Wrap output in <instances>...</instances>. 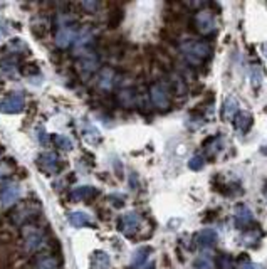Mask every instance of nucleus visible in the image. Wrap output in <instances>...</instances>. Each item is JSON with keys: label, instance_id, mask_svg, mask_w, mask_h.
I'll return each instance as SVG.
<instances>
[{"label": "nucleus", "instance_id": "15", "mask_svg": "<svg viewBox=\"0 0 267 269\" xmlns=\"http://www.w3.org/2000/svg\"><path fill=\"white\" fill-rule=\"evenodd\" d=\"M67 220H69V224H71L72 227H76V229H81V227H84V226L93 224L91 216H87L86 212H81V210L71 212V214L67 216Z\"/></svg>", "mask_w": 267, "mask_h": 269}, {"label": "nucleus", "instance_id": "22", "mask_svg": "<svg viewBox=\"0 0 267 269\" xmlns=\"http://www.w3.org/2000/svg\"><path fill=\"white\" fill-rule=\"evenodd\" d=\"M195 269H214L215 268V262H214V259H212L209 254H202V256L197 258V261H195Z\"/></svg>", "mask_w": 267, "mask_h": 269}, {"label": "nucleus", "instance_id": "5", "mask_svg": "<svg viewBox=\"0 0 267 269\" xmlns=\"http://www.w3.org/2000/svg\"><path fill=\"white\" fill-rule=\"evenodd\" d=\"M193 30L199 32V34H204V36H209L212 32L215 30V20H214V16L209 12V10H200L193 17Z\"/></svg>", "mask_w": 267, "mask_h": 269}, {"label": "nucleus", "instance_id": "3", "mask_svg": "<svg viewBox=\"0 0 267 269\" xmlns=\"http://www.w3.org/2000/svg\"><path fill=\"white\" fill-rule=\"evenodd\" d=\"M150 98L158 110L170 108V88L165 82H155L150 88Z\"/></svg>", "mask_w": 267, "mask_h": 269}, {"label": "nucleus", "instance_id": "9", "mask_svg": "<svg viewBox=\"0 0 267 269\" xmlns=\"http://www.w3.org/2000/svg\"><path fill=\"white\" fill-rule=\"evenodd\" d=\"M20 196H22V187L19 184H13V182L3 185V188L0 190V200H2V206L5 207L13 206L20 198Z\"/></svg>", "mask_w": 267, "mask_h": 269}, {"label": "nucleus", "instance_id": "16", "mask_svg": "<svg viewBox=\"0 0 267 269\" xmlns=\"http://www.w3.org/2000/svg\"><path fill=\"white\" fill-rule=\"evenodd\" d=\"M151 251H153V249H151L150 246H145V248L136 249L135 254H133V259H131V269H138V268L143 266Z\"/></svg>", "mask_w": 267, "mask_h": 269}, {"label": "nucleus", "instance_id": "29", "mask_svg": "<svg viewBox=\"0 0 267 269\" xmlns=\"http://www.w3.org/2000/svg\"><path fill=\"white\" fill-rule=\"evenodd\" d=\"M20 71H22V74H25V76H27V74H29V71H30V72H37L39 69H37V66H35V64H27V68L20 69Z\"/></svg>", "mask_w": 267, "mask_h": 269}, {"label": "nucleus", "instance_id": "35", "mask_svg": "<svg viewBox=\"0 0 267 269\" xmlns=\"http://www.w3.org/2000/svg\"><path fill=\"white\" fill-rule=\"evenodd\" d=\"M145 269H156L155 264H148V266H145Z\"/></svg>", "mask_w": 267, "mask_h": 269}, {"label": "nucleus", "instance_id": "23", "mask_svg": "<svg viewBox=\"0 0 267 269\" xmlns=\"http://www.w3.org/2000/svg\"><path fill=\"white\" fill-rule=\"evenodd\" d=\"M52 142L56 143V146L61 148V150H66V152L72 150V142H71V138L66 136V134H54Z\"/></svg>", "mask_w": 267, "mask_h": 269}, {"label": "nucleus", "instance_id": "8", "mask_svg": "<svg viewBox=\"0 0 267 269\" xmlns=\"http://www.w3.org/2000/svg\"><path fill=\"white\" fill-rule=\"evenodd\" d=\"M37 165L45 175H54L61 170V162H59L57 155L56 153H49V152L40 153L37 156Z\"/></svg>", "mask_w": 267, "mask_h": 269}, {"label": "nucleus", "instance_id": "19", "mask_svg": "<svg viewBox=\"0 0 267 269\" xmlns=\"http://www.w3.org/2000/svg\"><path fill=\"white\" fill-rule=\"evenodd\" d=\"M114 82H116V74L108 68L103 69V71H101V76H99V86L103 88V90H109Z\"/></svg>", "mask_w": 267, "mask_h": 269}, {"label": "nucleus", "instance_id": "10", "mask_svg": "<svg viewBox=\"0 0 267 269\" xmlns=\"http://www.w3.org/2000/svg\"><path fill=\"white\" fill-rule=\"evenodd\" d=\"M236 226L237 229H242V230L254 229V217H252V212L249 210L246 206H242V204H239L236 208Z\"/></svg>", "mask_w": 267, "mask_h": 269}, {"label": "nucleus", "instance_id": "2", "mask_svg": "<svg viewBox=\"0 0 267 269\" xmlns=\"http://www.w3.org/2000/svg\"><path fill=\"white\" fill-rule=\"evenodd\" d=\"M22 236H24L25 248L29 251H39L45 242V236L37 226L34 224H25L22 226Z\"/></svg>", "mask_w": 267, "mask_h": 269}, {"label": "nucleus", "instance_id": "31", "mask_svg": "<svg viewBox=\"0 0 267 269\" xmlns=\"http://www.w3.org/2000/svg\"><path fill=\"white\" fill-rule=\"evenodd\" d=\"M8 172H10V170H8V166H7V165L0 164V180H2L3 177H5V175L8 174Z\"/></svg>", "mask_w": 267, "mask_h": 269}, {"label": "nucleus", "instance_id": "17", "mask_svg": "<svg viewBox=\"0 0 267 269\" xmlns=\"http://www.w3.org/2000/svg\"><path fill=\"white\" fill-rule=\"evenodd\" d=\"M91 266L93 269H106L109 266V256L104 251H94L91 254Z\"/></svg>", "mask_w": 267, "mask_h": 269}, {"label": "nucleus", "instance_id": "34", "mask_svg": "<svg viewBox=\"0 0 267 269\" xmlns=\"http://www.w3.org/2000/svg\"><path fill=\"white\" fill-rule=\"evenodd\" d=\"M262 50H264V56H266V59H267V44L262 46Z\"/></svg>", "mask_w": 267, "mask_h": 269}, {"label": "nucleus", "instance_id": "21", "mask_svg": "<svg viewBox=\"0 0 267 269\" xmlns=\"http://www.w3.org/2000/svg\"><path fill=\"white\" fill-rule=\"evenodd\" d=\"M215 264H217L219 269H237L236 266H234L232 258H230L229 254H225V252H220L219 256L215 258Z\"/></svg>", "mask_w": 267, "mask_h": 269}, {"label": "nucleus", "instance_id": "18", "mask_svg": "<svg viewBox=\"0 0 267 269\" xmlns=\"http://www.w3.org/2000/svg\"><path fill=\"white\" fill-rule=\"evenodd\" d=\"M237 113H239V103L234 98H229L227 101L224 103V110H222V114H224V118L227 120H234L237 116Z\"/></svg>", "mask_w": 267, "mask_h": 269}, {"label": "nucleus", "instance_id": "13", "mask_svg": "<svg viewBox=\"0 0 267 269\" xmlns=\"http://www.w3.org/2000/svg\"><path fill=\"white\" fill-rule=\"evenodd\" d=\"M79 69L82 72H86V74H93L96 69H98L99 66V61H98V58H96V54L93 52H89V54H84L82 58L79 59Z\"/></svg>", "mask_w": 267, "mask_h": 269}, {"label": "nucleus", "instance_id": "25", "mask_svg": "<svg viewBox=\"0 0 267 269\" xmlns=\"http://www.w3.org/2000/svg\"><path fill=\"white\" fill-rule=\"evenodd\" d=\"M7 48H8V50H10V52H17V54L22 52V49L29 50V48H27V44H25L22 39H13V40H10Z\"/></svg>", "mask_w": 267, "mask_h": 269}, {"label": "nucleus", "instance_id": "14", "mask_svg": "<svg viewBox=\"0 0 267 269\" xmlns=\"http://www.w3.org/2000/svg\"><path fill=\"white\" fill-rule=\"evenodd\" d=\"M252 123H254V118H252L251 113H246V111H242V113H237V116L234 118V124H236V130L239 133H247L249 130H251Z\"/></svg>", "mask_w": 267, "mask_h": 269}, {"label": "nucleus", "instance_id": "26", "mask_svg": "<svg viewBox=\"0 0 267 269\" xmlns=\"http://www.w3.org/2000/svg\"><path fill=\"white\" fill-rule=\"evenodd\" d=\"M204 165H205V158L200 155H195V156H192V160H188V168L190 170H195V172L202 170Z\"/></svg>", "mask_w": 267, "mask_h": 269}, {"label": "nucleus", "instance_id": "28", "mask_svg": "<svg viewBox=\"0 0 267 269\" xmlns=\"http://www.w3.org/2000/svg\"><path fill=\"white\" fill-rule=\"evenodd\" d=\"M109 198H111V204H113V206L114 207H123L124 206V200H123V196H119V194H118V196H111V197H109Z\"/></svg>", "mask_w": 267, "mask_h": 269}, {"label": "nucleus", "instance_id": "1", "mask_svg": "<svg viewBox=\"0 0 267 269\" xmlns=\"http://www.w3.org/2000/svg\"><path fill=\"white\" fill-rule=\"evenodd\" d=\"M182 52L190 64L200 66L210 58L212 46L209 40H187L182 44Z\"/></svg>", "mask_w": 267, "mask_h": 269}, {"label": "nucleus", "instance_id": "6", "mask_svg": "<svg viewBox=\"0 0 267 269\" xmlns=\"http://www.w3.org/2000/svg\"><path fill=\"white\" fill-rule=\"evenodd\" d=\"M77 34H79V32H77V26L76 24H64L61 29L57 30V34H56L57 48L66 49L71 44H74Z\"/></svg>", "mask_w": 267, "mask_h": 269}, {"label": "nucleus", "instance_id": "27", "mask_svg": "<svg viewBox=\"0 0 267 269\" xmlns=\"http://www.w3.org/2000/svg\"><path fill=\"white\" fill-rule=\"evenodd\" d=\"M10 34V26L5 18H0V37H5Z\"/></svg>", "mask_w": 267, "mask_h": 269}, {"label": "nucleus", "instance_id": "11", "mask_svg": "<svg viewBox=\"0 0 267 269\" xmlns=\"http://www.w3.org/2000/svg\"><path fill=\"white\" fill-rule=\"evenodd\" d=\"M98 188L93 187V185H81V187H76L71 194V200L72 202H81V200H93V198L98 196Z\"/></svg>", "mask_w": 267, "mask_h": 269}, {"label": "nucleus", "instance_id": "30", "mask_svg": "<svg viewBox=\"0 0 267 269\" xmlns=\"http://www.w3.org/2000/svg\"><path fill=\"white\" fill-rule=\"evenodd\" d=\"M82 7L87 8V10H94L96 7H99V4H96V2H84V4H81Z\"/></svg>", "mask_w": 267, "mask_h": 269}, {"label": "nucleus", "instance_id": "20", "mask_svg": "<svg viewBox=\"0 0 267 269\" xmlns=\"http://www.w3.org/2000/svg\"><path fill=\"white\" fill-rule=\"evenodd\" d=\"M118 101L123 106H133L136 103V91L135 90H123L118 92Z\"/></svg>", "mask_w": 267, "mask_h": 269}, {"label": "nucleus", "instance_id": "4", "mask_svg": "<svg viewBox=\"0 0 267 269\" xmlns=\"http://www.w3.org/2000/svg\"><path fill=\"white\" fill-rule=\"evenodd\" d=\"M25 106V100H24V94L19 91L12 92L10 96L7 98L0 100V113H5V114H15V113H20Z\"/></svg>", "mask_w": 267, "mask_h": 269}, {"label": "nucleus", "instance_id": "7", "mask_svg": "<svg viewBox=\"0 0 267 269\" xmlns=\"http://www.w3.org/2000/svg\"><path fill=\"white\" fill-rule=\"evenodd\" d=\"M118 226H119V230H121L126 238H133V236L138 232V229H140L141 219L136 212H130V214H124L121 219H119Z\"/></svg>", "mask_w": 267, "mask_h": 269}, {"label": "nucleus", "instance_id": "33", "mask_svg": "<svg viewBox=\"0 0 267 269\" xmlns=\"http://www.w3.org/2000/svg\"><path fill=\"white\" fill-rule=\"evenodd\" d=\"M261 152H262V153H264V155H267V143H266V145H262V148H261Z\"/></svg>", "mask_w": 267, "mask_h": 269}, {"label": "nucleus", "instance_id": "12", "mask_svg": "<svg viewBox=\"0 0 267 269\" xmlns=\"http://www.w3.org/2000/svg\"><path fill=\"white\" fill-rule=\"evenodd\" d=\"M195 242L200 248H212V246H215V242H217V232L214 229H202L195 236Z\"/></svg>", "mask_w": 267, "mask_h": 269}, {"label": "nucleus", "instance_id": "32", "mask_svg": "<svg viewBox=\"0 0 267 269\" xmlns=\"http://www.w3.org/2000/svg\"><path fill=\"white\" fill-rule=\"evenodd\" d=\"M37 136H39V140L45 143V132H44V128H39V133H37Z\"/></svg>", "mask_w": 267, "mask_h": 269}, {"label": "nucleus", "instance_id": "24", "mask_svg": "<svg viewBox=\"0 0 267 269\" xmlns=\"http://www.w3.org/2000/svg\"><path fill=\"white\" fill-rule=\"evenodd\" d=\"M123 17H124L123 10H119V8H116V10H113L111 14H109V18H108L109 27H111V29H114V27H118L119 24H121Z\"/></svg>", "mask_w": 267, "mask_h": 269}]
</instances>
